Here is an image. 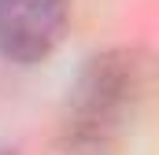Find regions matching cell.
Returning a JSON list of instances; mask_svg holds the SVG:
<instances>
[{"mask_svg": "<svg viewBox=\"0 0 159 155\" xmlns=\"http://www.w3.org/2000/svg\"><path fill=\"white\" fill-rule=\"evenodd\" d=\"M141 100V67L129 52L96 55L78 74V85L67 100L63 144L74 152H107L122 137L126 122Z\"/></svg>", "mask_w": 159, "mask_h": 155, "instance_id": "cell-1", "label": "cell"}, {"mask_svg": "<svg viewBox=\"0 0 159 155\" xmlns=\"http://www.w3.org/2000/svg\"><path fill=\"white\" fill-rule=\"evenodd\" d=\"M67 22V0H0V52L19 63H37L56 52Z\"/></svg>", "mask_w": 159, "mask_h": 155, "instance_id": "cell-2", "label": "cell"}]
</instances>
